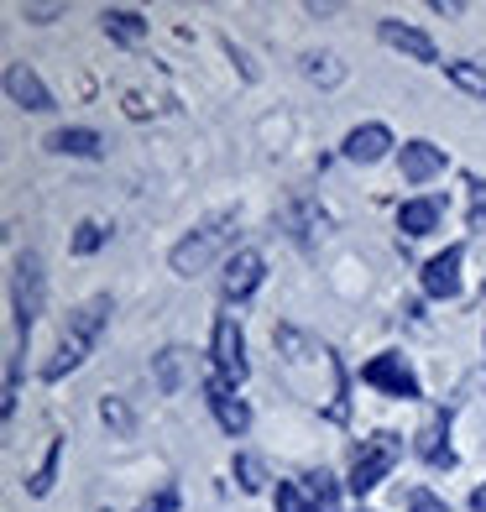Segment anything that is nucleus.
Here are the masks:
<instances>
[{
  "label": "nucleus",
  "instance_id": "1",
  "mask_svg": "<svg viewBox=\"0 0 486 512\" xmlns=\"http://www.w3.org/2000/svg\"><path fill=\"white\" fill-rule=\"evenodd\" d=\"M272 345H277V371H283V382L304 398L309 408H324L330 418H345V366L330 345H319L314 335L293 330H272Z\"/></svg>",
  "mask_w": 486,
  "mask_h": 512
},
{
  "label": "nucleus",
  "instance_id": "7",
  "mask_svg": "<svg viewBox=\"0 0 486 512\" xmlns=\"http://www.w3.org/2000/svg\"><path fill=\"white\" fill-rule=\"evenodd\" d=\"M210 356H215V366H220V377H230V382H241V377H246V335H241L236 314H220V319H215Z\"/></svg>",
  "mask_w": 486,
  "mask_h": 512
},
{
  "label": "nucleus",
  "instance_id": "4",
  "mask_svg": "<svg viewBox=\"0 0 486 512\" xmlns=\"http://www.w3.org/2000/svg\"><path fill=\"white\" fill-rule=\"evenodd\" d=\"M48 304V272H42V256L37 251H21L16 267H11V314H16V335L27 340L32 324Z\"/></svg>",
  "mask_w": 486,
  "mask_h": 512
},
{
  "label": "nucleus",
  "instance_id": "5",
  "mask_svg": "<svg viewBox=\"0 0 486 512\" xmlns=\"http://www.w3.org/2000/svg\"><path fill=\"white\" fill-rule=\"evenodd\" d=\"M403 455V439L398 434H372V439H361V450H356V465H351V492H372V486H382L392 476V465H398Z\"/></svg>",
  "mask_w": 486,
  "mask_h": 512
},
{
  "label": "nucleus",
  "instance_id": "26",
  "mask_svg": "<svg viewBox=\"0 0 486 512\" xmlns=\"http://www.w3.org/2000/svg\"><path fill=\"white\" fill-rule=\"evenodd\" d=\"M136 512H178V492H173V486H162V492H157V497H147Z\"/></svg>",
  "mask_w": 486,
  "mask_h": 512
},
{
  "label": "nucleus",
  "instance_id": "29",
  "mask_svg": "<svg viewBox=\"0 0 486 512\" xmlns=\"http://www.w3.org/2000/svg\"><path fill=\"white\" fill-rule=\"evenodd\" d=\"M408 512H450V507L439 502V497H429V492H419V497L408 502Z\"/></svg>",
  "mask_w": 486,
  "mask_h": 512
},
{
  "label": "nucleus",
  "instance_id": "24",
  "mask_svg": "<svg viewBox=\"0 0 486 512\" xmlns=\"http://www.w3.org/2000/svg\"><path fill=\"white\" fill-rule=\"evenodd\" d=\"M277 512H314V502L298 481H277Z\"/></svg>",
  "mask_w": 486,
  "mask_h": 512
},
{
  "label": "nucleus",
  "instance_id": "2",
  "mask_svg": "<svg viewBox=\"0 0 486 512\" xmlns=\"http://www.w3.org/2000/svg\"><path fill=\"white\" fill-rule=\"evenodd\" d=\"M110 314H115L110 293H95V298H84V304H79L74 314H68L63 335H58V351L48 356V366H42V377H48V382H63L68 371H79V366L89 361V351H95V345H100V335H105Z\"/></svg>",
  "mask_w": 486,
  "mask_h": 512
},
{
  "label": "nucleus",
  "instance_id": "16",
  "mask_svg": "<svg viewBox=\"0 0 486 512\" xmlns=\"http://www.w3.org/2000/svg\"><path fill=\"white\" fill-rule=\"evenodd\" d=\"M105 32L115 37V42H126V48H136V42H147V21H142V11H126V6H110L105 16Z\"/></svg>",
  "mask_w": 486,
  "mask_h": 512
},
{
  "label": "nucleus",
  "instance_id": "22",
  "mask_svg": "<svg viewBox=\"0 0 486 512\" xmlns=\"http://www.w3.org/2000/svg\"><path fill=\"white\" fill-rule=\"evenodd\" d=\"M309 502H314V512H340V486H335V476H309Z\"/></svg>",
  "mask_w": 486,
  "mask_h": 512
},
{
  "label": "nucleus",
  "instance_id": "10",
  "mask_svg": "<svg viewBox=\"0 0 486 512\" xmlns=\"http://www.w3.org/2000/svg\"><path fill=\"white\" fill-rule=\"evenodd\" d=\"M6 95H11V105H21V110H53V95H48V84L37 79V68L32 63H11L6 68Z\"/></svg>",
  "mask_w": 486,
  "mask_h": 512
},
{
  "label": "nucleus",
  "instance_id": "18",
  "mask_svg": "<svg viewBox=\"0 0 486 512\" xmlns=\"http://www.w3.org/2000/svg\"><path fill=\"white\" fill-rule=\"evenodd\" d=\"M445 74H450V84L455 89H466V95H476V100H486V68L481 63H445Z\"/></svg>",
  "mask_w": 486,
  "mask_h": 512
},
{
  "label": "nucleus",
  "instance_id": "3",
  "mask_svg": "<svg viewBox=\"0 0 486 512\" xmlns=\"http://www.w3.org/2000/svg\"><path fill=\"white\" fill-rule=\"evenodd\" d=\"M230 241H236V209H220V215L199 220V225L189 230V236H183V241L173 246L168 262H173V272H178V277H199V272L210 267Z\"/></svg>",
  "mask_w": 486,
  "mask_h": 512
},
{
  "label": "nucleus",
  "instance_id": "21",
  "mask_svg": "<svg viewBox=\"0 0 486 512\" xmlns=\"http://www.w3.org/2000/svg\"><path fill=\"white\" fill-rule=\"evenodd\" d=\"M304 74H309L314 84H340V79H345V68H340L335 53H309V58H304Z\"/></svg>",
  "mask_w": 486,
  "mask_h": 512
},
{
  "label": "nucleus",
  "instance_id": "14",
  "mask_svg": "<svg viewBox=\"0 0 486 512\" xmlns=\"http://www.w3.org/2000/svg\"><path fill=\"white\" fill-rule=\"evenodd\" d=\"M387 152H392V131L382 121H366V126H356L351 136H345V157L351 162H377Z\"/></svg>",
  "mask_w": 486,
  "mask_h": 512
},
{
  "label": "nucleus",
  "instance_id": "28",
  "mask_svg": "<svg viewBox=\"0 0 486 512\" xmlns=\"http://www.w3.org/2000/svg\"><path fill=\"white\" fill-rule=\"evenodd\" d=\"M21 16H27V21H53V16H63V6H32V0H27Z\"/></svg>",
  "mask_w": 486,
  "mask_h": 512
},
{
  "label": "nucleus",
  "instance_id": "23",
  "mask_svg": "<svg viewBox=\"0 0 486 512\" xmlns=\"http://www.w3.org/2000/svg\"><path fill=\"white\" fill-rule=\"evenodd\" d=\"M236 481H241V492H262V486H267L262 460L257 455H236Z\"/></svg>",
  "mask_w": 486,
  "mask_h": 512
},
{
  "label": "nucleus",
  "instance_id": "13",
  "mask_svg": "<svg viewBox=\"0 0 486 512\" xmlns=\"http://www.w3.org/2000/svg\"><path fill=\"white\" fill-rule=\"evenodd\" d=\"M398 168H403L408 183H429V178L445 173V147H434V142H403Z\"/></svg>",
  "mask_w": 486,
  "mask_h": 512
},
{
  "label": "nucleus",
  "instance_id": "31",
  "mask_svg": "<svg viewBox=\"0 0 486 512\" xmlns=\"http://www.w3.org/2000/svg\"><path fill=\"white\" fill-rule=\"evenodd\" d=\"M471 507H476V512H486V486H476V497H471Z\"/></svg>",
  "mask_w": 486,
  "mask_h": 512
},
{
  "label": "nucleus",
  "instance_id": "15",
  "mask_svg": "<svg viewBox=\"0 0 486 512\" xmlns=\"http://www.w3.org/2000/svg\"><path fill=\"white\" fill-rule=\"evenodd\" d=\"M48 152H63V157H100L105 152V136L89 131V126H63L48 136Z\"/></svg>",
  "mask_w": 486,
  "mask_h": 512
},
{
  "label": "nucleus",
  "instance_id": "17",
  "mask_svg": "<svg viewBox=\"0 0 486 512\" xmlns=\"http://www.w3.org/2000/svg\"><path fill=\"white\" fill-rule=\"evenodd\" d=\"M434 225H439V199H408L398 209V230H408V236H429Z\"/></svg>",
  "mask_w": 486,
  "mask_h": 512
},
{
  "label": "nucleus",
  "instance_id": "30",
  "mask_svg": "<svg viewBox=\"0 0 486 512\" xmlns=\"http://www.w3.org/2000/svg\"><path fill=\"white\" fill-rule=\"evenodd\" d=\"M434 11H439V16H460L466 6H460V0H434Z\"/></svg>",
  "mask_w": 486,
  "mask_h": 512
},
{
  "label": "nucleus",
  "instance_id": "8",
  "mask_svg": "<svg viewBox=\"0 0 486 512\" xmlns=\"http://www.w3.org/2000/svg\"><path fill=\"white\" fill-rule=\"evenodd\" d=\"M262 272H267L262 251H236V256H230V262H225V277H220V293H225V304H246V298L257 293Z\"/></svg>",
  "mask_w": 486,
  "mask_h": 512
},
{
  "label": "nucleus",
  "instance_id": "19",
  "mask_svg": "<svg viewBox=\"0 0 486 512\" xmlns=\"http://www.w3.org/2000/svg\"><path fill=\"white\" fill-rule=\"evenodd\" d=\"M58 460H63V439H53L48 455H42V465H37V476L27 481V492H32V497H48V492H53V481H58Z\"/></svg>",
  "mask_w": 486,
  "mask_h": 512
},
{
  "label": "nucleus",
  "instance_id": "6",
  "mask_svg": "<svg viewBox=\"0 0 486 512\" xmlns=\"http://www.w3.org/2000/svg\"><path fill=\"white\" fill-rule=\"evenodd\" d=\"M361 382H366V387H382L387 398H419V377H413L408 361L392 356V351H382V356L366 361V366H361Z\"/></svg>",
  "mask_w": 486,
  "mask_h": 512
},
{
  "label": "nucleus",
  "instance_id": "9",
  "mask_svg": "<svg viewBox=\"0 0 486 512\" xmlns=\"http://www.w3.org/2000/svg\"><path fill=\"white\" fill-rule=\"evenodd\" d=\"M204 398H210V408H215V418H220V429L225 434H246L251 429V408L236 398V382H230V377H210V382H204Z\"/></svg>",
  "mask_w": 486,
  "mask_h": 512
},
{
  "label": "nucleus",
  "instance_id": "11",
  "mask_svg": "<svg viewBox=\"0 0 486 512\" xmlns=\"http://www.w3.org/2000/svg\"><path fill=\"white\" fill-rule=\"evenodd\" d=\"M460 262H466V251H460V246H445L439 256H429L424 293H429V298H455V293H460Z\"/></svg>",
  "mask_w": 486,
  "mask_h": 512
},
{
  "label": "nucleus",
  "instance_id": "25",
  "mask_svg": "<svg viewBox=\"0 0 486 512\" xmlns=\"http://www.w3.org/2000/svg\"><path fill=\"white\" fill-rule=\"evenodd\" d=\"M105 246V225L100 220H79L74 230V256H89V251H100Z\"/></svg>",
  "mask_w": 486,
  "mask_h": 512
},
{
  "label": "nucleus",
  "instance_id": "20",
  "mask_svg": "<svg viewBox=\"0 0 486 512\" xmlns=\"http://www.w3.org/2000/svg\"><path fill=\"white\" fill-rule=\"evenodd\" d=\"M183 356L189 351H178V345H168L157 361H152V377H157V387L162 392H178V371H183Z\"/></svg>",
  "mask_w": 486,
  "mask_h": 512
},
{
  "label": "nucleus",
  "instance_id": "27",
  "mask_svg": "<svg viewBox=\"0 0 486 512\" xmlns=\"http://www.w3.org/2000/svg\"><path fill=\"white\" fill-rule=\"evenodd\" d=\"M100 413H105V424H115V429H121V434L131 429V413H126L121 403H115V398H105V408H100Z\"/></svg>",
  "mask_w": 486,
  "mask_h": 512
},
{
  "label": "nucleus",
  "instance_id": "12",
  "mask_svg": "<svg viewBox=\"0 0 486 512\" xmlns=\"http://www.w3.org/2000/svg\"><path fill=\"white\" fill-rule=\"evenodd\" d=\"M377 32H382L387 48H398L403 58H413V63H439V48H434V37H429V32L403 27V21H382Z\"/></svg>",
  "mask_w": 486,
  "mask_h": 512
}]
</instances>
